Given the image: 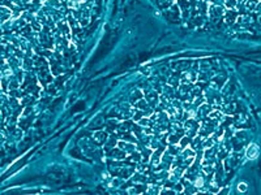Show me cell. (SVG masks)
I'll return each mask as SVG.
<instances>
[{
	"mask_svg": "<svg viewBox=\"0 0 261 195\" xmlns=\"http://www.w3.org/2000/svg\"><path fill=\"white\" fill-rule=\"evenodd\" d=\"M259 152H260L259 146L255 144V143H251L245 150V156H247V159H249V160H253V159H256L257 156H259Z\"/></svg>",
	"mask_w": 261,
	"mask_h": 195,
	"instance_id": "1",
	"label": "cell"
},
{
	"mask_svg": "<svg viewBox=\"0 0 261 195\" xmlns=\"http://www.w3.org/2000/svg\"><path fill=\"white\" fill-rule=\"evenodd\" d=\"M214 118V117H216L217 120H222L223 118V116H222V113L221 112H218V111H216V112H212V115H210Z\"/></svg>",
	"mask_w": 261,
	"mask_h": 195,
	"instance_id": "2",
	"label": "cell"
},
{
	"mask_svg": "<svg viewBox=\"0 0 261 195\" xmlns=\"http://www.w3.org/2000/svg\"><path fill=\"white\" fill-rule=\"evenodd\" d=\"M238 190L240 191V193H244V191L247 190V183H239V186H238Z\"/></svg>",
	"mask_w": 261,
	"mask_h": 195,
	"instance_id": "3",
	"label": "cell"
},
{
	"mask_svg": "<svg viewBox=\"0 0 261 195\" xmlns=\"http://www.w3.org/2000/svg\"><path fill=\"white\" fill-rule=\"evenodd\" d=\"M201 185H202V178H199L197 181H196V186H197V187H200Z\"/></svg>",
	"mask_w": 261,
	"mask_h": 195,
	"instance_id": "4",
	"label": "cell"
}]
</instances>
